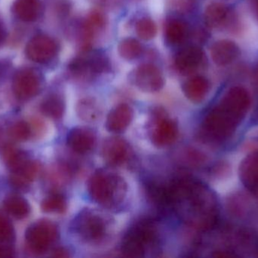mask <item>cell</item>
Returning <instances> with one entry per match:
<instances>
[{
	"instance_id": "1",
	"label": "cell",
	"mask_w": 258,
	"mask_h": 258,
	"mask_svg": "<svg viewBox=\"0 0 258 258\" xmlns=\"http://www.w3.org/2000/svg\"><path fill=\"white\" fill-rule=\"evenodd\" d=\"M167 207L185 224L201 231L212 230L218 221L215 195L192 177H180L167 186Z\"/></svg>"
},
{
	"instance_id": "10",
	"label": "cell",
	"mask_w": 258,
	"mask_h": 258,
	"mask_svg": "<svg viewBox=\"0 0 258 258\" xmlns=\"http://www.w3.org/2000/svg\"><path fill=\"white\" fill-rule=\"evenodd\" d=\"M40 74L32 68H22L15 73L12 80V90L17 98L28 100L36 96L41 89Z\"/></svg>"
},
{
	"instance_id": "8",
	"label": "cell",
	"mask_w": 258,
	"mask_h": 258,
	"mask_svg": "<svg viewBox=\"0 0 258 258\" xmlns=\"http://www.w3.org/2000/svg\"><path fill=\"white\" fill-rule=\"evenodd\" d=\"M177 136L178 127L176 121L168 117L164 109H155L150 131L152 143L160 148L168 146L175 142Z\"/></svg>"
},
{
	"instance_id": "5",
	"label": "cell",
	"mask_w": 258,
	"mask_h": 258,
	"mask_svg": "<svg viewBox=\"0 0 258 258\" xmlns=\"http://www.w3.org/2000/svg\"><path fill=\"white\" fill-rule=\"evenodd\" d=\"M108 223L104 216L92 210H83L74 218L73 232L82 242L98 245L107 236Z\"/></svg>"
},
{
	"instance_id": "19",
	"label": "cell",
	"mask_w": 258,
	"mask_h": 258,
	"mask_svg": "<svg viewBox=\"0 0 258 258\" xmlns=\"http://www.w3.org/2000/svg\"><path fill=\"white\" fill-rule=\"evenodd\" d=\"M239 177L250 192L258 194V151L247 156L239 166Z\"/></svg>"
},
{
	"instance_id": "17",
	"label": "cell",
	"mask_w": 258,
	"mask_h": 258,
	"mask_svg": "<svg viewBox=\"0 0 258 258\" xmlns=\"http://www.w3.org/2000/svg\"><path fill=\"white\" fill-rule=\"evenodd\" d=\"M211 57L215 65L227 66L233 63L239 56V48L236 42L229 39H221L211 47Z\"/></svg>"
},
{
	"instance_id": "36",
	"label": "cell",
	"mask_w": 258,
	"mask_h": 258,
	"mask_svg": "<svg viewBox=\"0 0 258 258\" xmlns=\"http://www.w3.org/2000/svg\"><path fill=\"white\" fill-rule=\"evenodd\" d=\"M15 256L13 248L7 244L0 243V257H12Z\"/></svg>"
},
{
	"instance_id": "15",
	"label": "cell",
	"mask_w": 258,
	"mask_h": 258,
	"mask_svg": "<svg viewBox=\"0 0 258 258\" xmlns=\"http://www.w3.org/2000/svg\"><path fill=\"white\" fill-rule=\"evenodd\" d=\"M67 143L74 152L80 154H86L95 147L96 135L93 130L87 127H77L68 133Z\"/></svg>"
},
{
	"instance_id": "25",
	"label": "cell",
	"mask_w": 258,
	"mask_h": 258,
	"mask_svg": "<svg viewBox=\"0 0 258 258\" xmlns=\"http://www.w3.org/2000/svg\"><path fill=\"white\" fill-rule=\"evenodd\" d=\"M3 206L11 216L18 220L28 217L31 211L28 201L17 194L8 195L3 201Z\"/></svg>"
},
{
	"instance_id": "30",
	"label": "cell",
	"mask_w": 258,
	"mask_h": 258,
	"mask_svg": "<svg viewBox=\"0 0 258 258\" xmlns=\"http://www.w3.org/2000/svg\"><path fill=\"white\" fill-rule=\"evenodd\" d=\"M68 209L66 199L60 194L54 193L44 198L41 202V209L45 213L63 214Z\"/></svg>"
},
{
	"instance_id": "34",
	"label": "cell",
	"mask_w": 258,
	"mask_h": 258,
	"mask_svg": "<svg viewBox=\"0 0 258 258\" xmlns=\"http://www.w3.org/2000/svg\"><path fill=\"white\" fill-rule=\"evenodd\" d=\"M171 8L177 12H185L190 10L194 0H169Z\"/></svg>"
},
{
	"instance_id": "20",
	"label": "cell",
	"mask_w": 258,
	"mask_h": 258,
	"mask_svg": "<svg viewBox=\"0 0 258 258\" xmlns=\"http://www.w3.org/2000/svg\"><path fill=\"white\" fill-rule=\"evenodd\" d=\"M209 80L203 76H192L182 86L185 96L194 103H200L207 96L210 90Z\"/></svg>"
},
{
	"instance_id": "14",
	"label": "cell",
	"mask_w": 258,
	"mask_h": 258,
	"mask_svg": "<svg viewBox=\"0 0 258 258\" xmlns=\"http://www.w3.org/2000/svg\"><path fill=\"white\" fill-rule=\"evenodd\" d=\"M105 24V17L96 10L91 12L83 20L80 28V43L83 51L90 50L95 35L104 28Z\"/></svg>"
},
{
	"instance_id": "2",
	"label": "cell",
	"mask_w": 258,
	"mask_h": 258,
	"mask_svg": "<svg viewBox=\"0 0 258 258\" xmlns=\"http://www.w3.org/2000/svg\"><path fill=\"white\" fill-rule=\"evenodd\" d=\"M88 192L92 201L106 209L120 206L127 195L126 182L119 174L99 171L88 181Z\"/></svg>"
},
{
	"instance_id": "29",
	"label": "cell",
	"mask_w": 258,
	"mask_h": 258,
	"mask_svg": "<svg viewBox=\"0 0 258 258\" xmlns=\"http://www.w3.org/2000/svg\"><path fill=\"white\" fill-rule=\"evenodd\" d=\"M77 114L83 121L93 122L101 117V109L95 100L84 98L77 105Z\"/></svg>"
},
{
	"instance_id": "32",
	"label": "cell",
	"mask_w": 258,
	"mask_h": 258,
	"mask_svg": "<svg viewBox=\"0 0 258 258\" xmlns=\"http://www.w3.org/2000/svg\"><path fill=\"white\" fill-rule=\"evenodd\" d=\"M9 135L14 140L20 141V142L27 140L32 136L30 123L24 121L15 123L9 128Z\"/></svg>"
},
{
	"instance_id": "37",
	"label": "cell",
	"mask_w": 258,
	"mask_h": 258,
	"mask_svg": "<svg viewBox=\"0 0 258 258\" xmlns=\"http://www.w3.org/2000/svg\"><path fill=\"white\" fill-rule=\"evenodd\" d=\"M53 256L57 257H70V254L65 248H59L53 251Z\"/></svg>"
},
{
	"instance_id": "3",
	"label": "cell",
	"mask_w": 258,
	"mask_h": 258,
	"mask_svg": "<svg viewBox=\"0 0 258 258\" xmlns=\"http://www.w3.org/2000/svg\"><path fill=\"white\" fill-rule=\"evenodd\" d=\"M159 246V233L154 223L142 221L137 223L124 236L122 254L127 257H145Z\"/></svg>"
},
{
	"instance_id": "38",
	"label": "cell",
	"mask_w": 258,
	"mask_h": 258,
	"mask_svg": "<svg viewBox=\"0 0 258 258\" xmlns=\"http://www.w3.org/2000/svg\"><path fill=\"white\" fill-rule=\"evenodd\" d=\"M5 38H6V31L4 27L0 24V43L4 40Z\"/></svg>"
},
{
	"instance_id": "13",
	"label": "cell",
	"mask_w": 258,
	"mask_h": 258,
	"mask_svg": "<svg viewBox=\"0 0 258 258\" xmlns=\"http://www.w3.org/2000/svg\"><path fill=\"white\" fill-rule=\"evenodd\" d=\"M204 62V53L197 45L185 47L177 53L174 59V67L183 75H189L198 71Z\"/></svg>"
},
{
	"instance_id": "40",
	"label": "cell",
	"mask_w": 258,
	"mask_h": 258,
	"mask_svg": "<svg viewBox=\"0 0 258 258\" xmlns=\"http://www.w3.org/2000/svg\"><path fill=\"white\" fill-rule=\"evenodd\" d=\"M254 10L258 16V0H254Z\"/></svg>"
},
{
	"instance_id": "7",
	"label": "cell",
	"mask_w": 258,
	"mask_h": 258,
	"mask_svg": "<svg viewBox=\"0 0 258 258\" xmlns=\"http://www.w3.org/2000/svg\"><path fill=\"white\" fill-rule=\"evenodd\" d=\"M58 238L57 225L49 220L42 219L32 224L26 230L27 247L35 254H42L49 250Z\"/></svg>"
},
{
	"instance_id": "12",
	"label": "cell",
	"mask_w": 258,
	"mask_h": 258,
	"mask_svg": "<svg viewBox=\"0 0 258 258\" xmlns=\"http://www.w3.org/2000/svg\"><path fill=\"white\" fill-rule=\"evenodd\" d=\"M218 104L242 121L249 110L251 96L245 88L233 86L224 94Z\"/></svg>"
},
{
	"instance_id": "4",
	"label": "cell",
	"mask_w": 258,
	"mask_h": 258,
	"mask_svg": "<svg viewBox=\"0 0 258 258\" xmlns=\"http://www.w3.org/2000/svg\"><path fill=\"white\" fill-rule=\"evenodd\" d=\"M241 121L219 104L211 109L202 123V135L207 140L223 142L233 136Z\"/></svg>"
},
{
	"instance_id": "22",
	"label": "cell",
	"mask_w": 258,
	"mask_h": 258,
	"mask_svg": "<svg viewBox=\"0 0 258 258\" xmlns=\"http://www.w3.org/2000/svg\"><path fill=\"white\" fill-rule=\"evenodd\" d=\"M230 13L227 5L221 2H212L205 9V23L210 28H221L228 22Z\"/></svg>"
},
{
	"instance_id": "39",
	"label": "cell",
	"mask_w": 258,
	"mask_h": 258,
	"mask_svg": "<svg viewBox=\"0 0 258 258\" xmlns=\"http://www.w3.org/2000/svg\"><path fill=\"white\" fill-rule=\"evenodd\" d=\"M6 68H6V64L0 62V76L3 74V73L4 72V71H6Z\"/></svg>"
},
{
	"instance_id": "35",
	"label": "cell",
	"mask_w": 258,
	"mask_h": 258,
	"mask_svg": "<svg viewBox=\"0 0 258 258\" xmlns=\"http://www.w3.org/2000/svg\"><path fill=\"white\" fill-rule=\"evenodd\" d=\"M30 124L31 127L32 135L33 136H41L45 131V124L39 118H34Z\"/></svg>"
},
{
	"instance_id": "33",
	"label": "cell",
	"mask_w": 258,
	"mask_h": 258,
	"mask_svg": "<svg viewBox=\"0 0 258 258\" xmlns=\"http://www.w3.org/2000/svg\"><path fill=\"white\" fill-rule=\"evenodd\" d=\"M15 239V232L13 225L6 217L0 215V243H12Z\"/></svg>"
},
{
	"instance_id": "21",
	"label": "cell",
	"mask_w": 258,
	"mask_h": 258,
	"mask_svg": "<svg viewBox=\"0 0 258 258\" xmlns=\"http://www.w3.org/2000/svg\"><path fill=\"white\" fill-rule=\"evenodd\" d=\"M39 169L40 166L37 162L29 160L21 169L12 172L9 178L11 185L19 190H27L30 183L37 177Z\"/></svg>"
},
{
	"instance_id": "6",
	"label": "cell",
	"mask_w": 258,
	"mask_h": 258,
	"mask_svg": "<svg viewBox=\"0 0 258 258\" xmlns=\"http://www.w3.org/2000/svg\"><path fill=\"white\" fill-rule=\"evenodd\" d=\"M84 53L70 62L68 69L74 77L80 80H89L110 71V59L104 53H91L90 50Z\"/></svg>"
},
{
	"instance_id": "41",
	"label": "cell",
	"mask_w": 258,
	"mask_h": 258,
	"mask_svg": "<svg viewBox=\"0 0 258 258\" xmlns=\"http://www.w3.org/2000/svg\"><path fill=\"white\" fill-rule=\"evenodd\" d=\"M2 138V130L1 129H0V140H1Z\"/></svg>"
},
{
	"instance_id": "9",
	"label": "cell",
	"mask_w": 258,
	"mask_h": 258,
	"mask_svg": "<svg viewBox=\"0 0 258 258\" xmlns=\"http://www.w3.org/2000/svg\"><path fill=\"white\" fill-rule=\"evenodd\" d=\"M134 86L145 92L160 91L165 85V78L159 68L150 63L142 64L130 74Z\"/></svg>"
},
{
	"instance_id": "31",
	"label": "cell",
	"mask_w": 258,
	"mask_h": 258,
	"mask_svg": "<svg viewBox=\"0 0 258 258\" xmlns=\"http://www.w3.org/2000/svg\"><path fill=\"white\" fill-rule=\"evenodd\" d=\"M135 31L137 35L144 40H150L157 33V26L151 18H142L135 24Z\"/></svg>"
},
{
	"instance_id": "23",
	"label": "cell",
	"mask_w": 258,
	"mask_h": 258,
	"mask_svg": "<svg viewBox=\"0 0 258 258\" xmlns=\"http://www.w3.org/2000/svg\"><path fill=\"white\" fill-rule=\"evenodd\" d=\"M164 35L168 45H180L187 39L189 27L182 20L172 18L165 24Z\"/></svg>"
},
{
	"instance_id": "16",
	"label": "cell",
	"mask_w": 258,
	"mask_h": 258,
	"mask_svg": "<svg viewBox=\"0 0 258 258\" xmlns=\"http://www.w3.org/2000/svg\"><path fill=\"white\" fill-rule=\"evenodd\" d=\"M101 153L107 164L111 166H119L128 159L129 145L120 138H110L103 144Z\"/></svg>"
},
{
	"instance_id": "24",
	"label": "cell",
	"mask_w": 258,
	"mask_h": 258,
	"mask_svg": "<svg viewBox=\"0 0 258 258\" xmlns=\"http://www.w3.org/2000/svg\"><path fill=\"white\" fill-rule=\"evenodd\" d=\"M13 10L16 16L21 21L33 22L42 14V2L41 0H15Z\"/></svg>"
},
{
	"instance_id": "18",
	"label": "cell",
	"mask_w": 258,
	"mask_h": 258,
	"mask_svg": "<svg viewBox=\"0 0 258 258\" xmlns=\"http://www.w3.org/2000/svg\"><path fill=\"white\" fill-rule=\"evenodd\" d=\"M134 118V111L128 104L122 103L110 111L106 121V128L111 133L125 131Z\"/></svg>"
},
{
	"instance_id": "11",
	"label": "cell",
	"mask_w": 258,
	"mask_h": 258,
	"mask_svg": "<svg viewBox=\"0 0 258 258\" xmlns=\"http://www.w3.org/2000/svg\"><path fill=\"white\" fill-rule=\"evenodd\" d=\"M58 50V45L53 38L39 34L29 41L26 46V54L30 60L44 64L51 62L57 56Z\"/></svg>"
},
{
	"instance_id": "28",
	"label": "cell",
	"mask_w": 258,
	"mask_h": 258,
	"mask_svg": "<svg viewBox=\"0 0 258 258\" xmlns=\"http://www.w3.org/2000/svg\"><path fill=\"white\" fill-rule=\"evenodd\" d=\"M144 48L138 39L135 38H125L118 45L119 56L127 61H133L142 55Z\"/></svg>"
},
{
	"instance_id": "27",
	"label": "cell",
	"mask_w": 258,
	"mask_h": 258,
	"mask_svg": "<svg viewBox=\"0 0 258 258\" xmlns=\"http://www.w3.org/2000/svg\"><path fill=\"white\" fill-rule=\"evenodd\" d=\"M3 159L12 172L21 169L30 159L24 151L12 145H7L3 150Z\"/></svg>"
},
{
	"instance_id": "26",
	"label": "cell",
	"mask_w": 258,
	"mask_h": 258,
	"mask_svg": "<svg viewBox=\"0 0 258 258\" xmlns=\"http://www.w3.org/2000/svg\"><path fill=\"white\" fill-rule=\"evenodd\" d=\"M40 111L51 119H60L65 112L64 100L58 94H51L42 101Z\"/></svg>"
}]
</instances>
